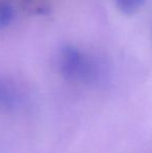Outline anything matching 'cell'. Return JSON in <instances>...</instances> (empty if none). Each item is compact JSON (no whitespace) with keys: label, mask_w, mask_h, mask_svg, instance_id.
<instances>
[{"label":"cell","mask_w":152,"mask_h":153,"mask_svg":"<svg viewBox=\"0 0 152 153\" xmlns=\"http://www.w3.org/2000/svg\"><path fill=\"white\" fill-rule=\"evenodd\" d=\"M18 103V96L6 85L0 83V107L15 108Z\"/></svg>","instance_id":"6da1fadb"},{"label":"cell","mask_w":152,"mask_h":153,"mask_svg":"<svg viewBox=\"0 0 152 153\" xmlns=\"http://www.w3.org/2000/svg\"><path fill=\"white\" fill-rule=\"evenodd\" d=\"M118 5L123 12L125 13H132L136 10L143 3L145 0H117Z\"/></svg>","instance_id":"7a4b0ae2"}]
</instances>
